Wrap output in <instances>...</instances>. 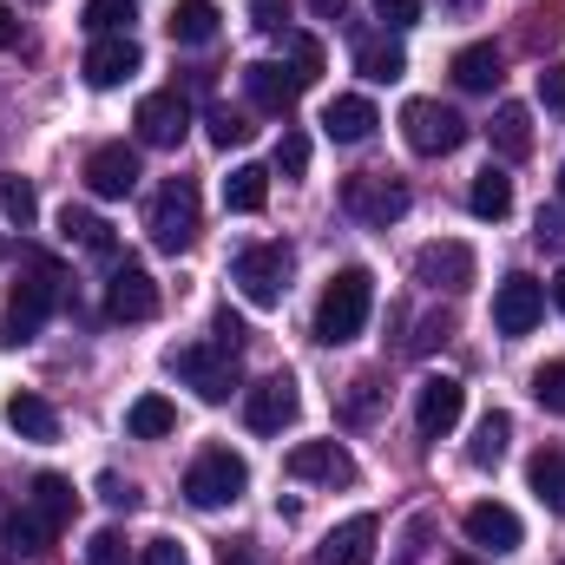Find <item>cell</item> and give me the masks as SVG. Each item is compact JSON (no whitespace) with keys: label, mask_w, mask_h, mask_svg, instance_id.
Segmentation results:
<instances>
[{"label":"cell","mask_w":565,"mask_h":565,"mask_svg":"<svg viewBox=\"0 0 565 565\" xmlns=\"http://www.w3.org/2000/svg\"><path fill=\"white\" fill-rule=\"evenodd\" d=\"M369 309H375V270L369 264H342L335 277L322 282V302H316V342L342 349L369 329Z\"/></svg>","instance_id":"1"},{"label":"cell","mask_w":565,"mask_h":565,"mask_svg":"<svg viewBox=\"0 0 565 565\" xmlns=\"http://www.w3.org/2000/svg\"><path fill=\"white\" fill-rule=\"evenodd\" d=\"M53 309H60V264L26 257V282H13V296H7L0 342H7V349H26V342L46 329V316H53Z\"/></svg>","instance_id":"2"},{"label":"cell","mask_w":565,"mask_h":565,"mask_svg":"<svg viewBox=\"0 0 565 565\" xmlns=\"http://www.w3.org/2000/svg\"><path fill=\"white\" fill-rule=\"evenodd\" d=\"M164 369L198 395V402H231L237 395V382H244V369H237V355L231 349H204V342H184V349H171L164 355Z\"/></svg>","instance_id":"3"},{"label":"cell","mask_w":565,"mask_h":565,"mask_svg":"<svg viewBox=\"0 0 565 565\" xmlns=\"http://www.w3.org/2000/svg\"><path fill=\"white\" fill-rule=\"evenodd\" d=\"M244 487H250V467H244V454H231V447H204V454L191 460V473H184V500H191L198 513L237 507Z\"/></svg>","instance_id":"4"},{"label":"cell","mask_w":565,"mask_h":565,"mask_svg":"<svg viewBox=\"0 0 565 565\" xmlns=\"http://www.w3.org/2000/svg\"><path fill=\"white\" fill-rule=\"evenodd\" d=\"M145 231H151V244L158 250H191V237H198V184L191 178H164L158 184V198H151V211H145Z\"/></svg>","instance_id":"5"},{"label":"cell","mask_w":565,"mask_h":565,"mask_svg":"<svg viewBox=\"0 0 565 565\" xmlns=\"http://www.w3.org/2000/svg\"><path fill=\"white\" fill-rule=\"evenodd\" d=\"M289 270H296L289 244H250V250H237L231 282L244 289V302H257V309H277L282 296H289Z\"/></svg>","instance_id":"6"},{"label":"cell","mask_w":565,"mask_h":565,"mask_svg":"<svg viewBox=\"0 0 565 565\" xmlns=\"http://www.w3.org/2000/svg\"><path fill=\"white\" fill-rule=\"evenodd\" d=\"M402 139L415 145L422 158H447V151L467 145V119L454 106H440V99H408L402 106Z\"/></svg>","instance_id":"7"},{"label":"cell","mask_w":565,"mask_h":565,"mask_svg":"<svg viewBox=\"0 0 565 565\" xmlns=\"http://www.w3.org/2000/svg\"><path fill=\"white\" fill-rule=\"evenodd\" d=\"M342 211L362 217V224H395V217H408V184L388 178V171H362V178L342 184Z\"/></svg>","instance_id":"8"},{"label":"cell","mask_w":565,"mask_h":565,"mask_svg":"<svg viewBox=\"0 0 565 565\" xmlns=\"http://www.w3.org/2000/svg\"><path fill=\"white\" fill-rule=\"evenodd\" d=\"M282 473L309 480V487H355V454L342 440H296L282 454Z\"/></svg>","instance_id":"9"},{"label":"cell","mask_w":565,"mask_h":565,"mask_svg":"<svg viewBox=\"0 0 565 565\" xmlns=\"http://www.w3.org/2000/svg\"><path fill=\"white\" fill-rule=\"evenodd\" d=\"M540 316H546V282L540 277H507L493 289V329L500 335H533L540 329Z\"/></svg>","instance_id":"10"},{"label":"cell","mask_w":565,"mask_h":565,"mask_svg":"<svg viewBox=\"0 0 565 565\" xmlns=\"http://www.w3.org/2000/svg\"><path fill=\"white\" fill-rule=\"evenodd\" d=\"M467 415V388L454 382V375H427L422 395H415V427H422V440H440V434H454Z\"/></svg>","instance_id":"11"},{"label":"cell","mask_w":565,"mask_h":565,"mask_svg":"<svg viewBox=\"0 0 565 565\" xmlns=\"http://www.w3.org/2000/svg\"><path fill=\"white\" fill-rule=\"evenodd\" d=\"M244 422H250V434H282V427L296 422V382L289 375L250 382L244 388Z\"/></svg>","instance_id":"12"},{"label":"cell","mask_w":565,"mask_h":565,"mask_svg":"<svg viewBox=\"0 0 565 565\" xmlns=\"http://www.w3.org/2000/svg\"><path fill=\"white\" fill-rule=\"evenodd\" d=\"M467 540L480 546V553H520V540H526V526H520V513L513 507H500V500H480V507H467Z\"/></svg>","instance_id":"13"},{"label":"cell","mask_w":565,"mask_h":565,"mask_svg":"<svg viewBox=\"0 0 565 565\" xmlns=\"http://www.w3.org/2000/svg\"><path fill=\"white\" fill-rule=\"evenodd\" d=\"M106 316L113 322H151L158 316V282L145 277L139 264H119L106 282Z\"/></svg>","instance_id":"14"},{"label":"cell","mask_w":565,"mask_h":565,"mask_svg":"<svg viewBox=\"0 0 565 565\" xmlns=\"http://www.w3.org/2000/svg\"><path fill=\"white\" fill-rule=\"evenodd\" d=\"M145 66V53H139V40L132 33H106L93 53H86V86H99V93H113V86H126L132 73Z\"/></svg>","instance_id":"15"},{"label":"cell","mask_w":565,"mask_h":565,"mask_svg":"<svg viewBox=\"0 0 565 565\" xmlns=\"http://www.w3.org/2000/svg\"><path fill=\"white\" fill-rule=\"evenodd\" d=\"M375 540H382V520L375 513H355V520H342L316 546V565H375Z\"/></svg>","instance_id":"16"},{"label":"cell","mask_w":565,"mask_h":565,"mask_svg":"<svg viewBox=\"0 0 565 565\" xmlns=\"http://www.w3.org/2000/svg\"><path fill=\"white\" fill-rule=\"evenodd\" d=\"M132 126H139L145 145H178L184 139V126H191V106H184L178 86H171V93H145L139 113H132Z\"/></svg>","instance_id":"17"},{"label":"cell","mask_w":565,"mask_h":565,"mask_svg":"<svg viewBox=\"0 0 565 565\" xmlns=\"http://www.w3.org/2000/svg\"><path fill=\"white\" fill-rule=\"evenodd\" d=\"M132 184H139V151L132 145H99L86 158V191L93 198H126Z\"/></svg>","instance_id":"18"},{"label":"cell","mask_w":565,"mask_h":565,"mask_svg":"<svg viewBox=\"0 0 565 565\" xmlns=\"http://www.w3.org/2000/svg\"><path fill=\"white\" fill-rule=\"evenodd\" d=\"M415 277L427 282V289H447V296H460L467 282H473V250L467 244H427L422 257H415Z\"/></svg>","instance_id":"19"},{"label":"cell","mask_w":565,"mask_h":565,"mask_svg":"<svg viewBox=\"0 0 565 565\" xmlns=\"http://www.w3.org/2000/svg\"><path fill=\"white\" fill-rule=\"evenodd\" d=\"M244 93H250V106L257 113H270V119H289V106H296V73L277 66V60H257V66H244Z\"/></svg>","instance_id":"20"},{"label":"cell","mask_w":565,"mask_h":565,"mask_svg":"<svg viewBox=\"0 0 565 565\" xmlns=\"http://www.w3.org/2000/svg\"><path fill=\"white\" fill-rule=\"evenodd\" d=\"M73 507H79V500H73V480H66V473H33L26 513H33V520H40V526H46L53 540H60V533L73 526Z\"/></svg>","instance_id":"21"},{"label":"cell","mask_w":565,"mask_h":565,"mask_svg":"<svg viewBox=\"0 0 565 565\" xmlns=\"http://www.w3.org/2000/svg\"><path fill=\"white\" fill-rule=\"evenodd\" d=\"M375 126H382V113H375L362 93H349V99H329V113H322V132H329L335 145H362Z\"/></svg>","instance_id":"22"},{"label":"cell","mask_w":565,"mask_h":565,"mask_svg":"<svg viewBox=\"0 0 565 565\" xmlns=\"http://www.w3.org/2000/svg\"><path fill=\"white\" fill-rule=\"evenodd\" d=\"M164 33H171L178 46H211V40H217V0H171Z\"/></svg>","instance_id":"23"},{"label":"cell","mask_w":565,"mask_h":565,"mask_svg":"<svg viewBox=\"0 0 565 565\" xmlns=\"http://www.w3.org/2000/svg\"><path fill=\"white\" fill-rule=\"evenodd\" d=\"M454 79H460L467 93H493V86H500V46H493V40L460 46V53H454Z\"/></svg>","instance_id":"24"},{"label":"cell","mask_w":565,"mask_h":565,"mask_svg":"<svg viewBox=\"0 0 565 565\" xmlns=\"http://www.w3.org/2000/svg\"><path fill=\"white\" fill-rule=\"evenodd\" d=\"M224 204H231L237 217H257V211L270 204V171H264V164H237V171L224 178Z\"/></svg>","instance_id":"25"},{"label":"cell","mask_w":565,"mask_h":565,"mask_svg":"<svg viewBox=\"0 0 565 565\" xmlns=\"http://www.w3.org/2000/svg\"><path fill=\"white\" fill-rule=\"evenodd\" d=\"M60 237H66V244H79V250H93V257H113V224H106L99 211L66 204V211H60Z\"/></svg>","instance_id":"26"},{"label":"cell","mask_w":565,"mask_h":565,"mask_svg":"<svg viewBox=\"0 0 565 565\" xmlns=\"http://www.w3.org/2000/svg\"><path fill=\"white\" fill-rule=\"evenodd\" d=\"M7 427H13L20 440H53V434H60V415H53V402H40V395H7Z\"/></svg>","instance_id":"27"},{"label":"cell","mask_w":565,"mask_h":565,"mask_svg":"<svg viewBox=\"0 0 565 565\" xmlns=\"http://www.w3.org/2000/svg\"><path fill=\"white\" fill-rule=\"evenodd\" d=\"M526 487L540 493V507H546V513H565V454L540 447V454L526 460Z\"/></svg>","instance_id":"28"},{"label":"cell","mask_w":565,"mask_h":565,"mask_svg":"<svg viewBox=\"0 0 565 565\" xmlns=\"http://www.w3.org/2000/svg\"><path fill=\"white\" fill-rule=\"evenodd\" d=\"M507 440H513V415H507V408H493L487 422L473 427V440H467V467H480V473H487V467H500Z\"/></svg>","instance_id":"29"},{"label":"cell","mask_w":565,"mask_h":565,"mask_svg":"<svg viewBox=\"0 0 565 565\" xmlns=\"http://www.w3.org/2000/svg\"><path fill=\"white\" fill-rule=\"evenodd\" d=\"M467 211H473V217H487V224H500V217L513 211V178L487 164V171L473 178V191H467Z\"/></svg>","instance_id":"30"},{"label":"cell","mask_w":565,"mask_h":565,"mask_svg":"<svg viewBox=\"0 0 565 565\" xmlns=\"http://www.w3.org/2000/svg\"><path fill=\"white\" fill-rule=\"evenodd\" d=\"M487 139H493L500 158H526V151H533V113H526V106H500L493 126H487Z\"/></svg>","instance_id":"31"},{"label":"cell","mask_w":565,"mask_h":565,"mask_svg":"<svg viewBox=\"0 0 565 565\" xmlns=\"http://www.w3.org/2000/svg\"><path fill=\"white\" fill-rule=\"evenodd\" d=\"M355 66H362V79H375V86H395V79L408 73V53H402L395 40H362V46H355Z\"/></svg>","instance_id":"32"},{"label":"cell","mask_w":565,"mask_h":565,"mask_svg":"<svg viewBox=\"0 0 565 565\" xmlns=\"http://www.w3.org/2000/svg\"><path fill=\"white\" fill-rule=\"evenodd\" d=\"M171 427H178V408H171L164 395H139V402L126 408V434H132V440H164Z\"/></svg>","instance_id":"33"},{"label":"cell","mask_w":565,"mask_h":565,"mask_svg":"<svg viewBox=\"0 0 565 565\" xmlns=\"http://www.w3.org/2000/svg\"><path fill=\"white\" fill-rule=\"evenodd\" d=\"M0 217H7L13 231H26V224L40 217V198H33V184H26V178H13V171H0Z\"/></svg>","instance_id":"34"},{"label":"cell","mask_w":565,"mask_h":565,"mask_svg":"<svg viewBox=\"0 0 565 565\" xmlns=\"http://www.w3.org/2000/svg\"><path fill=\"white\" fill-rule=\"evenodd\" d=\"M282 53H289L296 86H316V79H322V40H316V33H282Z\"/></svg>","instance_id":"35"},{"label":"cell","mask_w":565,"mask_h":565,"mask_svg":"<svg viewBox=\"0 0 565 565\" xmlns=\"http://www.w3.org/2000/svg\"><path fill=\"white\" fill-rule=\"evenodd\" d=\"M7 546H13V553H26V559H33V553H46V546H53V533H46V526H40V520H33V513H26V507H20V513H13V520H7Z\"/></svg>","instance_id":"36"},{"label":"cell","mask_w":565,"mask_h":565,"mask_svg":"<svg viewBox=\"0 0 565 565\" xmlns=\"http://www.w3.org/2000/svg\"><path fill=\"white\" fill-rule=\"evenodd\" d=\"M132 26V0H86V33H126Z\"/></svg>","instance_id":"37"},{"label":"cell","mask_w":565,"mask_h":565,"mask_svg":"<svg viewBox=\"0 0 565 565\" xmlns=\"http://www.w3.org/2000/svg\"><path fill=\"white\" fill-rule=\"evenodd\" d=\"M533 402H540L546 415H565V362H546V369H533Z\"/></svg>","instance_id":"38"},{"label":"cell","mask_w":565,"mask_h":565,"mask_svg":"<svg viewBox=\"0 0 565 565\" xmlns=\"http://www.w3.org/2000/svg\"><path fill=\"white\" fill-rule=\"evenodd\" d=\"M250 132H257V126H250L244 113H231V106H217V113H211V145H217V151H231V145H250Z\"/></svg>","instance_id":"39"},{"label":"cell","mask_w":565,"mask_h":565,"mask_svg":"<svg viewBox=\"0 0 565 565\" xmlns=\"http://www.w3.org/2000/svg\"><path fill=\"white\" fill-rule=\"evenodd\" d=\"M132 553H126V533L119 526H106V533H93L86 540V565H126Z\"/></svg>","instance_id":"40"},{"label":"cell","mask_w":565,"mask_h":565,"mask_svg":"<svg viewBox=\"0 0 565 565\" xmlns=\"http://www.w3.org/2000/svg\"><path fill=\"white\" fill-rule=\"evenodd\" d=\"M277 171H282V178H302V171H309V139H302V132H282Z\"/></svg>","instance_id":"41"},{"label":"cell","mask_w":565,"mask_h":565,"mask_svg":"<svg viewBox=\"0 0 565 565\" xmlns=\"http://www.w3.org/2000/svg\"><path fill=\"white\" fill-rule=\"evenodd\" d=\"M211 335H217V349H231V355H237L250 329H244V316H237V309H217V316H211Z\"/></svg>","instance_id":"42"},{"label":"cell","mask_w":565,"mask_h":565,"mask_svg":"<svg viewBox=\"0 0 565 565\" xmlns=\"http://www.w3.org/2000/svg\"><path fill=\"white\" fill-rule=\"evenodd\" d=\"M250 13L264 33H289V0H250Z\"/></svg>","instance_id":"43"},{"label":"cell","mask_w":565,"mask_h":565,"mask_svg":"<svg viewBox=\"0 0 565 565\" xmlns=\"http://www.w3.org/2000/svg\"><path fill=\"white\" fill-rule=\"evenodd\" d=\"M99 500H106V507H119V513H132V507H139V493H132L119 473H99Z\"/></svg>","instance_id":"44"},{"label":"cell","mask_w":565,"mask_h":565,"mask_svg":"<svg viewBox=\"0 0 565 565\" xmlns=\"http://www.w3.org/2000/svg\"><path fill=\"white\" fill-rule=\"evenodd\" d=\"M540 106L546 113H565V66H546L540 73Z\"/></svg>","instance_id":"45"},{"label":"cell","mask_w":565,"mask_h":565,"mask_svg":"<svg viewBox=\"0 0 565 565\" xmlns=\"http://www.w3.org/2000/svg\"><path fill=\"white\" fill-rule=\"evenodd\" d=\"M375 13H382L388 26H415V20H422V0H375Z\"/></svg>","instance_id":"46"},{"label":"cell","mask_w":565,"mask_h":565,"mask_svg":"<svg viewBox=\"0 0 565 565\" xmlns=\"http://www.w3.org/2000/svg\"><path fill=\"white\" fill-rule=\"evenodd\" d=\"M139 559H145V565H191L178 540H145V553H139Z\"/></svg>","instance_id":"47"},{"label":"cell","mask_w":565,"mask_h":565,"mask_svg":"<svg viewBox=\"0 0 565 565\" xmlns=\"http://www.w3.org/2000/svg\"><path fill=\"white\" fill-rule=\"evenodd\" d=\"M7 46H20V13L0 0V53H7Z\"/></svg>","instance_id":"48"},{"label":"cell","mask_w":565,"mask_h":565,"mask_svg":"<svg viewBox=\"0 0 565 565\" xmlns=\"http://www.w3.org/2000/svg\"><path fill=\"white\" fill-rule=\"evenodd\" d=\"M440 335H447V322H440V316H427V322H422V335H415V349H434Z\"/></svg>","instance_id":"49"},{"label":"cell","mask_w":565,"mask_h":565,"mask_svg":"<svg viewBox=\"0 0 565 565\" xmlns=\"http://www.w3.org/2000/svg\"><path fill=\"white\" fill-rule=\"evenodd\" d=\"M316 13H329V20H342V0H309Z\"/></svg>","instance_id":"50"},{"label":"cell","mask_w":565,"mask_h":565,"mask_svg":"<svg viewBox=\"0 0 565 565\" xmlns=\"http://www.w3.org/2000/svg\"><path fill=\"white\" fill-rule=\"evenodd\" d=\"M224 565H250V553H237V546H224Z\"/></svg>","instance_id":"51"},{"label":"cell","mask_w":565,"mask_h":565,"mask_svg":"<svg viewBox=\"0 0 565 565\" xmlns=\"http://www.w3.org/2000/svg\"><path fill=\"white\" fill-rule=\"evenodd\" d=\"M553 302H559V309H565V270H559V277H553Z\"/></svg>","instance_id":"52"},{"label":"cell","mask_w":565,"mask_h":565,"mask_svg":"<svg viewBox=\"0 0 565 565\" xmlns=\"http://www.w3.org/2000/svg\"><path fill=\"white\" fill-rule=\"evenodd\" d=\"M559 204H565V164H559Z\"/></svg>","instance_id":"53"},{"label":"cell","mask_w":565,"mask_h":565,"mask_svg":"<svg viewBox=\"0 0 565 565\" xmlns=\"http://www.w3.org/2000/svg\"><path fill=\"white\" fill-rule=\"evenodd\" d=\"M454 565H480V559H454Z\"/></svg>","instance_id":"54"},{"label":"cell","mask_w":565,"mask_h":565,"mask_svg":"<svg viewBox=\"0 0 565 565\" xmlns=\"http://www.w3.org/2000/svg\"><path fill=\"white\" fill-rule=\"evenodd\" d=\"M0 565H13V559H0Z\"/></svg>","instance_id":"55"}]
</instances>
